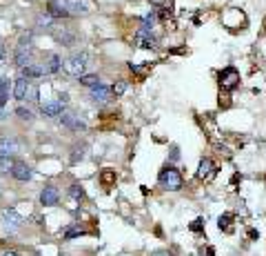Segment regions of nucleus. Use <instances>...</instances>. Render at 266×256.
<instances>
[{
	"mask_svg": "<svg viewBox=\"0 0 266 256\" xmlns=\"http://www.w3.org/2000/svg\"><path fill=\"white\" fill-rule=\"evenodd\" d=\"M111 91H113L115 96H122L124 91H127V83H124V81H118V83L113 85V89H111Z\"/></svg>",
	"mask_w": 266,
	"mask_h": 256,
	"instance_id": "b1692460",
	"label": "nucleus"
},
{
	"mask_svg": "<svg viewBox=\"0 0 266 256\" xmlns=\"http://www.w3.org/2000/svg\"><path fill=\"white\" fill-rule=\"evenodd\" d=\"M29 54H31V47L29 45H18L16 49V65L18 67H27L29 63Z\"/></svg>",
	"mask_w": 266,
	"mask_h": 256,
	"instance_id": "9d476101",
	"label": "nucleus"
},
{
	"mask_svg": "<svg viewBox=\"0 0 266 256\" xmlns=\"http://www.w3.org/2000/svg\"><path fill=\"white\" fill-rule=\"evenodd\" d=\"M80 234H82V229H66L65 236L66 238H73V236H80Z\"/></svg>",
	"mask_w": 266,
	"mask_h": 256,
	"instance_id": "bb28decb",
	"label": "nucleus"
},
{
	"mask_svg": "<svg viewBox=\"0 0 266 256\" xmlns=\"http://www.w3.org/2000/svg\"><path fill=\"white\" fill-rule=\"evenodd\" d=\"M66 7H69V14H89V2L87 0H66Z\"/></svg>",
	"mask_w": 266,
	"mask_h": 256,
	"instance_id": "f8f14e48",
	"label": "nucleus"
},
{
	"mask_svg": "<svg viewBox=\"0 0 266 256\" xmlns=\"http://www.w3.org/2000/svg\"><path fill=\"white\" fill-rule=\"evenodd\" d=\"M206 256H215V250H213V247H206Z\"/></svg>",
	"mask_w": 266,
	"mask_h": 256,
	"instance_id": "7c9ffc66",
	"label": "nucleus"
},
{
	"mask_svg": "<svg viewBox=\"0 0 266 256\" xmlns=\"http://www.w3.org/2000/svg\"><path fill=\"white\" fill-rule=\"evenodd\" d=\"M60 123L69 129H84V121H80V116H75V114H62Z\"/></svg>",
	"mask_w": 266,
	"mask_h": 256,
	"instance_id": "6e6552de",
	"label": "nucleus"
},
{
	"mask_svg": "<svg viewBox=\"0 0 266 256\" xmlns=\"http://www.w3.org/2000/svg\"><path fill=\"white\" fill-rule=\"evenodd\" d=\"M4 54H7V51H4V47L0 45V63H2V60H4Z\"/></svg>",
	"mask_w": 266,
	"mask_h": 256,
	"instance_id": "c85d7f7f",
	"label": "nucleus"
},
{
	"mask_svg": "<svg viewBox=\"0 0 266 256\" xmlns=\"http://www.w3.org/2000/svg\"><path fill=\"white\" fill-rule=\"evenodd\" d=\"M29 89H31L29 81H27V78H18V81H16V85H13V96H16L18 100H22V98H27V94H29Z\"/></svg>",
	"mask_w": 266,
	"mask_h": 256,
	"instance_id": "9b49d317",
	"label": "nucleus"
},
{
	"mask_svg": "<svg viewBox=\"0 0 266 256\" xmlns=\"http://www.w3.org/2000/svg\"><path fill=\"white\" fill-rule=\"evenodd\" d=\"M135 45H140V47H146V49H151V47H155V38L151 36L149 29L142 27L140 32L135 34Z\"/></svg>",
	"mask_w": 266,
	"mask_h": 256,
	"instance_id": "423d86ee",
	"label": "nucleus"
},
{
	"mask_svg": "<svg viewBox=\"0 0 266 256\" xmlns=\"http://www.w3.org/2000/svg\"><path fill=\"white\" fill-rule=\"evenodd\" d=\"M13 165H16V163H13L9 156H0V170L2 171H11Z\"/></svg>",
	"mask_w": 266,
	"mask_h": 256,
	"instance_id": "4be33fe9",
	"label": "nucleus"
},
{
	"mask_svg": "<svg viewBox=\"0 0 266 256\" xmlns=\"http://www.w3.org/2000/svg\"><path fill=\"white\" fill-rule=\"evenodd\" d=\"M58 198H60V194H58V189L51 187V185L40 192V203H42V205H56Z\"/></svg>",
	"mask_w": 266,
	"mask_h": 256,
	"instance_id": "0eeeda50",
	"label": "nucleus"
},
{
	"mask_svg": "<svg viewBox=\"0 0 266 256\" xmlns=\"http://www.w3.org/2000/svg\"><path fill=\"white\" fill-rule=\"evenodd\" d=\"M2 256H18V254H16V252H4Z\"/></svg>",
	"mask_w": 266,
	"mask_h": 256,
	"instance_id": "473e14b6",
	"label": "nucleus"
},
{
	"mask_svg": "<svg viewBox=\"0 0 266 256\" xmlns=\"http://www.w3.org/2000/svg\"><path fill=\"white\" fill-rule=\"evenodd\" d=\"M202 218H198V220H193V223H191V232H202Z\"/></svg>",
	"mask_w": 266,
	"mask_h": 256,
	"instance_id": "a878e982",
	"label": "nucleus"
},
{
	"mask_svg": "<svg viewBox=\"0 0 266 256\" xmlns=\"http://www.w3.org/2000/svg\"><path fill=\"white\" fill-rule=\"evenodd\" d=\"M231 223H233V216H231V214L220 216V220H217V225H220V229H224V232H231Z\"/></svg>",
	"mask_w": 266,
	"mask_h": 256,
	"instance_id": "aec40b11",
	"label": "nucleus"
},
{
	"mask_svg": "<svg viewBox=\"0 0 266 256\" xmlns=\"http://www.w3.org/2000/svg\"><path fill=\"white\" fill-rule=\"evenodd\" d=\"M0 118H2V112H0Z\"/></svg>",
	"mask_w": 266,
	"mask_h": 256,
	"instance_id": "72a5a7b5",
	"label": "nucleus"
},
{
	"mask_svg": "<svg viewBox=\"0 0 266 256\" xmlns=\"http://www.w3.org/2000/svg\"><path fill=\"white\" fill-rule=\"evenodd\" d=\"M56 41L65 43V45H71V43L75 41V36L73 34H69V32H56Z\"/></svg>",
	"mask_w": 266,
	"mask_h": 256,
	"instance_id": "412c9836",
	"label": "nucleus"
},
{
	"mask_svg": "<svg viewBox=\"0 0 266 256\" xmlns=\"http://www.w3.org/2000/svg\"><path fill=\"white\" fill-rule=\"evenodd\" d=\"M0 218H2V227L9 229V232H16V229L20 227V223H22V218L13 210H2L0 212Z\"/></svg>",
	"mask_w": 266,
	"mask_h": 256,
	"instance_id": "20e7f679",
	"label": "nucleus"
},
{
	"mask_svg": "<svg viewBox=\"0 0 266 256\" xmlns=\"http://www.w3.org/2000/svg\"><path fill=\"white\" fill-rule=\"evenodd\" d=\"M91 98L96 100V103H104V100H109V89H106L104 85H98L91 89Z\"/></svg>",
	"mask_w": 266,
	"mask_h": 256,
	"instance_id": "dca6fc26",
	"label": "nucleus"
},
{
	"mask_svg": "<svg viewBox=\"0 0 266 256\" xmlns=\"http://www.w3.org/2000/svg\"><path fill=\"white\" fill-rule=\"evenodd\" d=\"M62 67H65V72L69 74V76H82L84 67H87V54H73V56H69V58L62 63Z\"/></svg>",
	"mask_w": 266,
	"mask_h": 256,
	"instance_id": "f03ea898",
	"label": "nucleus"
},
{
	"mask_svg": "<svg viewBox=\"0 0 266 256\" xmlns=\"http://www.w3.org/2000/svg\"><path fill=\"white\" fill-rule=\"evenodd\" d=\"M16 114L22 118V121H31V118H33V116H31L29 109H25V107H18V109H16Z\"/></svg>",
	"mask_w": 266,
	"mask_h": 256,
	"instance_id": "393cba45",
	"label": "nucleus"
},
{
	"mask_svg": "<svg viewBox=\"0 0 266 256\" xmlns=\"http://www.w3.org/2000/svg\"><path fill=\"white\" fill-rule=\"evenodd\" d=\"M60 65H62V60L58 58V56H51V58H49V63L44 65V69H47V74H56L58 69H60Z\"/></svg>",
	"mask_w": 266,
	"mask_h": 256,
	"instance_id": "a211bd4d",
	"label": "nucleus"
},
{
	"mask_svg": "<svg viewBox=\"0 0 266 256\" xmlns=\"http://www.w3.org/2000/svg\"><path fill=\"white\" fill-rule=\"evenodd\" d=\"M248 236H251V238H257V236H260V234H257L255 229H248Z\"/></svg>",
	"mask_w": 266,
	"mask_h": 256,
	"instance_id": "c756f323",
	"label": "nucleus"
},
{
	"mask_svg": "<svg viewBox=\"0 0 266 256\" xmlns=\"http://www.w3.org/2000/svg\"><path fill=\"white\" fill-rule=\"evenodd\" d=\"M69 194H71V196H73V198H75V201H80V198H84V189H82V187H80V185H78V183H75V185H71Z\"/></svg>",
	"mask_w": 266,
	"mask_h": 256,
	"instance_id": "5701e85b",
	"label": "nucleus"
},
{
	"mask_svg": "<svg viewBox=\"0 0 266 256\" xmlns=\"http://www.w3.org/2000/svg\"><path fill=\"white\" fill-rule=\"evenodd\" d=\"M78 158H82V149H78L75 147V154L71 156V163H78Z\"/></svg>",
	"mask_w": 266,
	"mask_h": 256,
	"instance_id": "cd10ccee",
	"label": "nucleus"
},
{
	"mask_svg": "<svg viewBox=\"0 0 266 256\" xmlns=\"http://www.w3.org/2000/svg\"><path fill=\"white\" fill-rule=\"evenodd\" d=\"M7 98H9V83L4 78H0V107L7 103Z\"/></svg>",
	"mask_w": 266,
	"mask_h": 256,
	"instance_id": "6ab92c4d",
	"label": "nucleus"
},
{
	"mask_svg": "<svg viewBox=\"0 0 266 256\" xmlns=\"http://www.w3.org/2000/svg\"><path fill=\"white\" fill-rule=\"evenodd\" d=\"M220 85H222V89L233 91L235 87L239 85V72H237L235 67H226V69H222V72H220Z\"/></svg>",
	"mask_w": 266,
	"mask_h": 256,
	"instance_id": "7ed1b4c3",
	"label": "nucleus"
},
{
	"mask_svg": "<svg viewBox=\"0 0 266 256\" xmlns=\"http://www.w3.org/2000/svg\"><path fill=\"white\" fill-rule=\"evenodd\" d=\"M151 2H153V5H164L166 0H151Z\"/></svg>",
	"mask_w": 266,
	"mask_h": 256,
	"instance_id": "2f4dec72",
	"label": "nucleus"
},
{
	"mask_svg": "<svg viewBox=\"0 0 266 256\" xmlns=\"http://www.w3.org/2000/svg\"><path fill=\"white\" fill-rule=\"evenodd\" d=\"M42 74H47L44 65H27V67H22V78H38Z\"/></svg>",
	"mask_w": 266,
	"mask_h": 256,
	"instance_id": "ddd939ff",
	"label": "nucleus"
},
{
	"mask_svg": "<svg viewBox=\"0 0 266 256\" xmlns=\"http://www.w3.org/2000/svg\"><path fill=\"white\" fill-rule=\"evenodd\" d=\"M213 176H215V165H213V161L211 158H202V161H200V167H198V178L208 180V178H213Z\"/></svg>",
	"mask_w": 266,
	"mask_h": 256,
	"instance_id": "39448f33",
	"label": "nucleus"
},
{
	"mask_svg": "<svg viewBox=\"0 0 266 256\" xmlns=\"http://www.w3.org/2000/svg\"><path fill=\"white\" fill-rule=\"evenodd\" d=\"M16 149H18L16 140H11V138H0V156H11Z\"/></svg>",
	"mask_w": 266,
	"mask_h": 256,
	"instance_id": "2eb2a0df",
	"label": "nucleus"
},
{
	"mask_svg": "<svg viewBox=\"0 0 266 256\" xmlns=\"http://www.w3.org/2000/svg\"><path fill=\"white\" fill-rule=\"evenodd\" d=\"M42 114H44V116H62V103H60V100L44 103L42 105Z\"/></svg>",
	"mask_w": 266,
	"mask_h": 256,
	"instance_id": "4468645a",
	"label": "nucleus"
},
{
	"mask_svg": "<svg viewBox=\"0 0 266 256\" xmlns=\"http://www.w3.org/2000/svg\"><path fill=\"white\" fill-rule=\"evenodd\" d=\"M158 180H160V185H162L164 189H171V192L182 189V176H180V171H177L175 167H164V170L160 171Z\"/></svg>",
	"mask_w": 266,
	"mask_h": 256,
	"instance_id": "f257e3e1",
	"label": "nucleus"
},
{
	"mask_svg": "<svg viewBox=\"0 0 266 256\" xmlns=\"http://www.w3.org/2000/svg\"><path fill=\"white\" fill-rule=\"evenodd\" d=\"M80 85H84V87H98L100 85V78L96 76V74H87V76H80Z\"/></svg>",
	"mask_w": 266,
	"mask_h": 256,
	"instance_id": "f3484780",
	"label": "nucleus"
},
{
	"mask_svg": "<svg viewBox=\"0 0 266 256\" xmlns=\"http://www.w3.org/2000/svg\"><path fill=\"white\" fill-rule=\"evenodd\" d=\"M11 176L18 180H29L31 178V167L27 165V163H16L11 170Z\"/></svg>",
	"mask_w": 266,
	"mask_h": 256,
	"instance_id": "1a4fd4ad",
	"label": "nucleus"
}]
</instances>
